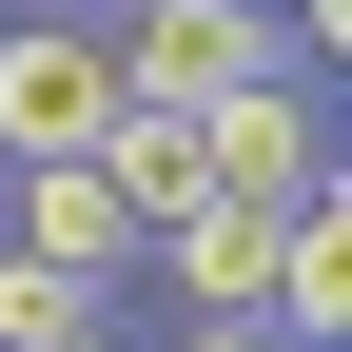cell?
Instances as JSON below:
<instances>
[{"label":"cell","instance_id":"obj_1","mask_svg":"<svg viewBox=\"0 0 352 352\" xmlns=\"http://www.w3.org/2000/svg\"><path fill=\"white\" fill-rule=\"evenodd\" d=\"M118 138V39L98 20H0V176H59Z\"/></svg>","mask_w":352,"mask_h":352},{"label":"cell","instance_id":"obj_2","mask_svg":"<svg viewBox=\"0 0 352 352\" xmlns=\"http://www.w3.org/2000/svg\"><path fill=\"white\" fill-rule=\"evenodd\" d=\"M196 196H235V215L333 196V78H254V98H215V118H196Z\"/></svg>","mask_w":352,"mask_h":352},{"label":"cell","instance_id":"obj_3","mask_svg":"<svg viewBox=\"0 0 352 352\" xmlns=\"http://www.w3.org/2000/svg\"><path fill=\"white\" fill-rule=\"evenodd\" d=\"M0 254H39V274L118 294V274H138V215L98 196V157H59V176H0Z\"/></svg>","mask_w":352,"mask_h":352},{"label":"cell","instance_id":"obj_5","mask_svg":"<svg viewBox=\"0 0 352 352\" xmlns=\"http://www.w3.org/2000/svg\"><path fill=\"white\" fill-rule=\"evenodd\" d=\"M59 352H157V333H118V314H98V333H59Z\"/></svg>","mask_w":352,"mask_h":352},{"label":"cell","instance_id":"obj_4","mask_svg":"<svg viewBox=\"0 0 352 352\" xmlns=\"http://www.w3.org/2000/svg\"><path fill=\"white\" fill-rule=\"evenodd\" d=\"M157 352H274V333H254V314H196V333H157Z\"/></svg>","mask_w":352,"mask_h":352}]
</instances>
